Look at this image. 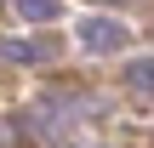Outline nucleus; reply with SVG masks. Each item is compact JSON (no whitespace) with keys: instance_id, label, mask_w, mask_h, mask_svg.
Masks as SVG:
<instances>
[{"instance_id":"nucleus-1","label":"nucleus","mask_w":154,"mask_h":148,"mask_svg":"<svg viewBox=\"0 0 154 148\" xmlns=\"http://www.w3.org/2000/svg\"><path fill=\"white\" fill-rule=\"evenodd\" d=\"M120 40H126L120 23H109V17H91V23H86V46H91V51H114Z\"/></svg>"},{"instance_id":"nucleus-2","label":"nucleus","mask_w":154,"mask_h":148,"mask_svg":"<svg viewBox=\"0 0 154 148\" xmlns=\"http://www.w3.org/2000/svg\"><path fill=\"white\" fill-rule=\"evenodd\" d=\"M17 11H23L29 23H51V17H57V0H17Z\"/></svg>"},{"instance_id":"nucleus-3","label":"nucleus","mask_w":154,"mask_h":148,"mask_svg":"<svg viewBox=\"0 0 154 148\" xmlns=\"http://www.w3.org/2000/svg\"><path fill=\"white\" fill-rule=\"evenodd\" d=\"M131 86H154V63H137L131 68Z\"/></svg>"}]
</instances>
